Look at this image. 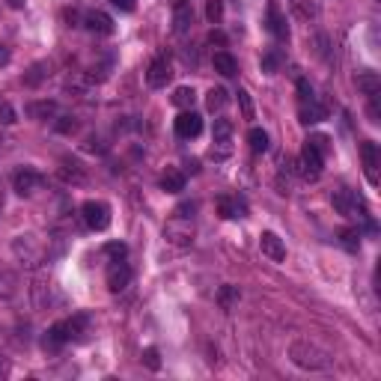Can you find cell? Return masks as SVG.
<instances>
[{
	"label": "cell",
	"instance_id": "obj_1",
	"mask_svg": "<svg viewBox=\"0 0 381 381\" xmlns=\"http://www.w3.org/2000/svg\"><path fill=\"white\" fill-rule=\"evenodd\" d=\"M289 358H292V364L301 367V369H328L331 367L328 351L316 349V346H310V342H292Z\"/></svg>",
	"mask_w": 381,
	"mask_h": 381
},
{
	"label": "cell",
	"instance_id": "obj_2",
	"mask_svg": "<svg viewBox=\"0 0 381 381\" xmlns=\"http://www.w3.org/2000/svg\"><path fill=\"white\" fill-rule=\"evenodd\" d=\"M12 250H15V257L24 262V265H42L45 262V248H42V241L36 239V235H18V239L12 241Z\"/></svg>",
	"mask_w": 381,
	"mask_h": 381
},
{
	"label": "cell",
	"instance_id": "obj_3",
	"mask_svg": "<svg viewBox=\"0 0 381 381\" xmlns=\"http://www.w3.org/2000/svg\"><path fill=\"white\" fill-rule=\"evenodd\" d=\"M164 235H167V241L176 244V248H190V241H194V217L173 215L170 224L164 226Z\"/></svg>",
	"mask_w": 381,
	"mask_h": 381
},
{
	"label": "cell",
	"instance_id": "obj_4",
	"mask_svg": "<svg viewBox=\"0 0 381 381\" xmlns=\"http://www.w3.org/2000/svg\"><path fill=\"white\" fill-rule=\"evenodd\" d=\"M80 215H84V224L96 232L111 226V206L102 203V199H87V203L80 206Z\"/></svg>",
	"mask_w": 381,
	"mask_h": 381
},
{
	"label": "cell",
	"instance_id": "obj_5",
	"mask_svg": "<svg viewBox=\"0 0 381 381\" xmlns=\"http://www.w3.org/2000/svg\"><path fill=\"white\" fill-rule=\"evenodd\" d=\"M331 203H334V208H337L342 217H351V221H358V217L367 215L364 212V203H360L358 194H355V190H349V188H337V190H334Z\"/></svg>",
	"mask_w": 381,
	"mask_h": 381
},
{
	"label": "cell",
	"instance_id": "obj_6",
	"mask_svg": "<svg viewBox=\"0 0 381 381\" xmlns=\"http://www.w3.org/2000/svg\"><path fill=\"white\" fill-rule=\"evenodd\" d=\"M232 152V120H215L212 129V155L215 158H226Z\"/></svg>",
	"mask_w": 381,
	"mask_h": 381
},
{
	"label": "cell",
	"instance_id": "obj_7",
	"mask_svg": "<svg viewBox=\"0 0 381 381\" xmlns=\"http://www.w3.org/2000/svg\"><path fill=\"white\" fill-rule=\"evenodd\" d=\"M322 167H325V155L313 143H304L301 158H298V173H301V179H319Z\"/></svg>",
	"mask_w": 381,
	"mask_h": 381
},
{
	"label": "cell",
	"instance_id": "obj_8",
	"mask_svg": "<svg viewBox=\"0 0 381 381\" xmlns=\"http://www.w3.org/2000/svg\"><path fill=\"white\" fill-rule=\"evenodd\" d=\"M42 173H36V170L30 167H24V170H15V176H12V188H15V194L18 197H33L36 190L42 188Z\"/></svg>",
	"mask_w": 381,
	"mask_h": 381
},
{
	"label": "cell",
	"instance_id": "obj_9",
	"mask_svg": "<svg viewBox=\"0 0 381 381\" xmlns=\"http://www.w3.org/2000/svg\"><path fill=\"white\" fill-rule=\"evenodd\" d=\"M170 78H173V69H170V60L167 57H155L149 63L146 69V84L152 89H164L170 84Z\"/></svg>",
	"mask_w": 381,
	"mask_h": 381
},
{
	"label": "cell",
	"instance_id": "obj_10",
	"mask_svg": "<svg viewBox=\"0 0 381 381\" xmlns=\"http://www.w3.org/2000/svg\"><path fill=\"white\" fill-rule=\"evenodd\" d=\"M107 289L111 292H122V289H129L131 283V268L125 265V259H113L111 265H107Z\"/></svg>",
	"mask_w": 381,
	"mask_h": 381
},
{
	"label": "cell",
	"instance_id": "obj_11",
	"mask_svg": "<svg viewBox=\"0 0 381 381\" xmlns=\"http://www.w3.org/2000/svg\"><path fill=\"white\" fill-rule=\"evenodd\" d=\"M173 129H176V134L182 140H190V138H197V134L203 131V116L194 113V111H182V113L176 116Z\"/></svg>",
	"mask_w": 381,
	"mask_h": 381
},
{
	"label": "cell",
	"instance_id": "obj_12",
	"mask_svg": "<svg viewBox=\"0 0 381 381\" xmlns=\"http://www.w3.org/2000/svg\"><path fill=\"white\" fill-rule=\"evenodd\" d=\"M57 173H60V179H63L66 185H84V182H87V167L80 164L78 158H63Z\"/></svg>",
	"mask_w": 381,
	"mask_h": 381
},
{
	"label": "cell",
	"instance_id": "obj_13",
	"mask_svg": "<svg viewBox=\"0 0 381 381\" xmlns=\"http://www.w3.org/2000/svg\"><path fill=\"white\" fill-rule=\"evenodd\" d=\"M259 250L265 253L271 262H283L286 259V244L277 232H262L259 235Z\"/></svg>",
	"mask_w": 381,
	"mask_h": 381
},
{
	"label": "cell",
	"instance_id": "obj_14",
	"mask_svg": "<svg viewBox=\"0 0 381 381\" xmlns=\"http://www.w3.org/2000/svg\"><path fill=\"white\" fill-rule=\"evenodd\" d=\"M360 155H364V173L369 179V185H378L381 179H378V146L373 140H364L360 143Z\"/></svg>",
	"mask_w": 381,
	"mask_h": 381
},
{
	"label": "cell",
	"instance_id": "obj_15",
	"mask_svg": "<svg viewBox=\"0 0 381 381\" xmlns=\"http://www.w3.org/2000/svg\"><path fill=\"white\" fill-rule=\"evenodd\" d=\"M84 24H87V30H93L98 36H111L113 33V18L102 12V9H93V12H87L84 15Z\"/></svg>",
	"mask_w": 381,
	"mask_h": 381
},
{
	"label": "cell",
	"instance_id": "obj_16",
	"mask_svg": "<svg viewBox=\"0 0 381 381\" xmlns=\"http://www.w3.org/2000/svg\"><path fill=\"white\" fill-rule=\"evenodd\" d=\"M190 27H194V6L188 3H176V12H173V33L176 36H185L190 33Z\"/></svg>",
	"mask_w": 381,
	"mask_h": 381
},
{
	"label": "cell",
	"instance_id": "obj_17",
	"mask_svg": "<svg viewBox=\"0 0 381 381\" xmlns=\"http://www.w3.org/2000/svg\"><path fill=\"white\" fill-rule=\"evenodd\" d=\"M24 113L30 116V120H57L63 111H60L57 102H48V98H45V102H30L24 107Z\"/></svg>",
	"mask_w": 381,
	"mask_h": 381
},
{
	"label": "cell",
	"instance_id": "obj_18",
	"mask_svg": "<svg viewBox=\"0 0 381 381\" xmlns=\"http://www.w3.org/2000/svg\"><path fill=\"white\" fill-rule=\"evenodd\" d=\"M325 107L316 102V98H310V102H301L298 105V120H301L304 125H316V122H322L325 120Z\"/></svg>",
	"mask_w": 381,
	"mask_h": 381
},
{
	"label": "cell",
	"instance_id": "obj_19",
	"mask_svg": "<svg viewBox=\"0 0 381 381\" xmlns=\"http://www.w3.org/2000/svg\"><path fill=\"white\" fill-rule=\"evenodd\" d=\"M212 66H215L217 75H224V78L239 75V63H235V57L230 51H215L212 54Z\"/></svg>",
	"mask_w": 381,
	"mask_h": 381
},
{
	"label": "cell",
	"instance_id": "obj_20",
	"mask_svg": "<svg viewBox=\"0 0 381 381\" xmlns=\"http://www.w3.org/2000/svg\"><path fill=\"white\" fill-rule=\"evenodd\" d=\"M217 212H221V217H226V221H235V217H244L248 206H244V199H239V197H221L217 199Z\"/></svg>",
	"mask_w": 381,
	"mask_h": 381
},
{
	"label": "cell",
	"instance_id": "obj_21",
	"mask_svg": "<svg viewBox=\"0 0 381 381\" xmlns=\"http://www.w3.org/2000/svg\"><path fill=\"white\" fill-rule=\"evenodd\" d=\"M355 84H358V89H360V93H364L367 98L381 93V78L375 75V72H358Z\"/></svg>",
	"mask_w": 381,
	"mask_h": 381
},
{
	"label": "cell",
	"instance_id": "obj_22",
	"mask_svg": "<svg viewBox=\"0 0 381 381\" xmlns=\"http://www.w3.org/2000/svg\"><path fill=\"white\" fill-rule=\"evenodd\" d=\"M268 30L277 36V39H289V24H286V18L280 15V9L271 3L268 6Z\"/></svg>",
	"mask_w": 381,
	"mask_h": 381
},
{
	"label": "cell",
	"instance_id": "obj_23",
	"mask_svg": "<svg viewBox=\"0 0 381 381\" xmlns=\"http://www.w3.org/2000/svg\"><path fill=\"white\" fill-rule=\"evenodd\" d=\"M45 78H51V63H48V60L33 63L30 72H24V84H27V87H39Z\"/></svg>",
	"mask_w": 381,
	"mask_h": 381
},
{
	"label": "cell",
	"instance_id": "obj_24",
	"mask_svg": "<svg viewBox=\"0 0 381 381\" xmlns=\"http://www.w3.org/2000/svg\"><path fill=\"white\" fill-rule=\"evenodd\" d=\"M161 188H164L167 194H182L185 190V173L182 170H167V173L161 176Z\"/></svg>",
	"mask_w": 381,
	"mask_h": 381
},
{
	"label": "cell",
	"instance_id": "obj_25",
	"mask_svg": "<svg viewBox=\"0 0 381 381\" xmlns=\"http://www.w3.org/2000/svg\"><path fill=\"white\" fill-rule=\"evenodd\" d=\"M239 298H241L239 286H221V289H217V304H221V310H226V313L239 304Z\"/></svg>",
	"mask_w": 381,
	"mask_h": 381
},
{
	"label": "cell",
	"instance_id": "obj_26",
	"mask_svg": "<svg viewBox=\"0 0 381 381\" xmlns=\"http://www.w3.org/2000/svg\"><path fill=\"white\" fill-rule=\"evenodd\" d=\"M280 66H283V54H280L277 48L262 54V72H265V75H277Z\"/></svg>",
	"mask_w": 381,
	"mask_h": 381
},
{
	"label": "cell",
	"instance_id": "obj_27",
	"mask_svg": "<svg viewBox=\"0 0 381 381\" xmlns=\"http://www.w3.org/2000/svg\"><path fill=\"white\" fill-rule=\"evenodd\" d=\"M194 98H197V93L190 87H176L173 96H170V102H173L176 107H182V111H188V107L194 105Z\"/></svg>",
	"mask_w": 381,
	"mask_h": 381
},
{
	"label": "cell",
	"instance_id": "obj_28",
	"mask_svg": "<svg viewBox=\"0 0 381 381\" xmlns=\"http://www.w3.org/2000/svg\"><path fill=\"white\" fill-rule=\"evenodd\" d=\"M89 87H93V78L84 75V72H75V75L66 78V89H72V93H87Z\"/></svg>",
	"mask_w": 381,
	"mask_h": 381
},
{
	"label": "cell",
	"instance_id": "obj_29",
	"mask_svg": "<svg viewBox=\"0 0 381 381\" xmlns=\"http://www.w3.org/2000/svg\"><path fill=\"white\" fill-rule=\"evenodd\" d=\"M340 244H342L346 250L358 253V248H360V232H358V226H346V230H340Z\"/></svg>",
	"mask_w": 381,
	"mask_h": 381
},
{
	"label": "cell",
	"instance_id": "obj_30",
	"mask_svg": "<svg viewBox=\"0 0 381 381\" xmlns=\"http://www.w3.org/2000/svg\"><path fill=\"white\" fill-rule=\"evenodd\" d=\"M224 105H226V89H221V87H212L206 93V107L208 111H224Z\"/></svg>",
	"mask_w": 381,
	"mask_h": 381
},
{
	"label": "cell",
	"instance_id": "obj_31",
	"mask_svg": "<svg viewBox=\"0 0 381 381\" xmlns=\"http://www.w3.org/2000/svg\"><path fill=\"white\" fill-rule=\"evenodd\" d=\"M33 304L39 307V310H45V307L51 304V286L42 283V280H36V283H33Z\"/></svg>",
	"mask_w": 381,
	"mask_h": 381
},
{
	"label": "cell",
	"instance_id": "obj_32",
	"mask_svg": "<svg viewBox=\"0 0 381 381\" xmlns=\"http://www.w3.org/2000/svg\"><path fill=\"white\" fill-rule=\"evenodd\" d=\"M248 143H250V149L257 152H265L268 149V131L265 129H250V134H248Z\"/></svg>",
	"mask_w": 381,
	"mask_h": 381
},
{
	"label": "cell",
	"instance_id": "obj_33",
	"mask_svg": "<svg viewBox=\"0 0 381 381\" xmlns=\"http://www.w3.org/2000/svg\"><path fill=\"white\" fill-rule=\"evenodd\" d=\"M15 274L12 271H0V298H12L15 295Z\"/></svg>",
	"mask_w": 381,
	"mask_h": 381
},
{
	"label": "cell",
	"instance_id": "obj_34",
	"mask_svg": "<svg viewBox=\"0 0 381 381\" xmlns=\"http://www.w3.org/2000/svg\"><path fill=\"white\" fill-rule=\"evenodd\" d=\"M18 122V113L9 98H0V125H15Z\"/></svg>",
	"mask_w": 381,
	"mask_h": 381
},
{
	"label": "cell",
	"instance_id": "obj_35",
	"mask_svg": "<svg viewBox=\"0 0 381 381\" xmlns=\"http://www.w3.org/2000/svg\"><path fill=\"white\" fill-rule=\"evenodd\" d=\"M54 129H57L60 134H72V131H78V120L69 116V113H60L57 120H54Z\"/></svg>",
	"mask_w": 381,
	"mask_h": 381
},
{
	"label": "cell",
	"instance_id": "obj_36",
	"mask_svg": "<svg viewBox=\"0 0 381 381\" xmlns=\"http://www.w3.org/2000/svg\"><path fill=\"white\" fill-rule=\"evenodd\" d=\"M292 6H295V12L301 18H316V15H319V6H316L313 0H292Z\"/></svg>",
	"mask_w": 381,
	"mask_h": 381
},
{
	"label": "cell",
	"instance_id": "obj_37",
	"mask_svg": "<svg viewBox=\"0 0 381 381\" xmlns=\"http://www.w3.org/2000/svg\"><path fill=\"white\" fill-rule=\"evenodd\" d=\"M105 253H107L111 259H125V257H129V248H125L122 241H107V244H105Z\"/></svg>",
	"mask_w": 381,
	"mask_h": 381
},
{
	"label": "cell",
	"instance_id": "obj_38",
	"mask_svg": "<svg viewBox=\"0 0 381 381\" xmlns=\"http://www.w3.org/2000/svg\"><path fill=\"white\" fill-rule=\"evenodd\" d=\"M221 15H224V3H221V0H208V3H206V18H208V21L217 24V21H221Z\"/></svg>",
	"mask_w": 381,
	"mask_h": 381
},
{
	"label": "cell",
	"instance_id": "obj_39",
	"mask_svg": "<svg viewBox=\"0 0 381 381\" xmlns=\"http://www.w3.org/2000/svg\"><path fill=\"white\" fill-rule=\"evenodd\" d=\"M239 105H241L244 120H253V102H250V93H248V89H239Z\"/></svg>",
	"mask_w": 381,
	"mask_h": 381
},
{
	"label": "cell",
	"instance_id": "obj_40",
	"mask_svg": "<svg viewBox=\"0 0 381 381\" xmlns=\"http://www.w3.org/2000/svg\"><path fill=\"white\" fill-rule=\"evenodd\" d=\"M143 364L149 369H161V360H158V349H146L143 351Z\"/></svg>",
	"mask_w": 381,
	"mask_h": 381
},
{
	"label": "cell",
	"instance_id": "obj_41",
	"mask_svg": "<svg viewBox=\"0 0 381 381\" xmlns=\"http://www.w3.org/2000/svg\"><path fill=\"white\" fill-rule=\"evenodd\" d=\"M298 98H301V102H310V98H313V87L307 84L304 78L298 80Z\"/></svg>",
	"mask_w": 381,
	"mask_h": 381
},
{
	"label": "cell",
	"instance_id": "obj_42",
	"mask_svg": "<svg viewBox=\"0 0 381 381\" xmlns=\"http://www.w3.org/2000/svg\"><path fill=\"white\" fill-rule=\"evenodd\" d=\"M84 149H89V152H107V146H105V140H102V138H87Z\"/></svg>",
	"mask_w": 381,
	"mask_h": 381
},
{
	"label": "cell",
	"instance_id": "obj_43",
	"mask_svg": "<svg viewBox=\"0 0 381 381\" xmlns=\"http://www.w3.org/2000/svg\"><path fill=\"white\" fill-rule=\"evenodd\" d=\"M307 143H313V146H316V149H319V152H322V155H325V152H328V138H325V134H313V138H310V140H307Z\"/></svg>",
	"mask_w": 381,
	"mask_h": 381
},
{
	"label": "cell",
	"instance_id": "obj_44",
	"mask_svg": "<svg viewBox=\"0 0 381 381\" xmlns=\"http://www.w3.org/2000/svg\"><path fill=\"white\" fill-rule=\"evenodd\" d=\"M194 212H197V203H182L176 208L173 215H182V217H194Z\"/></svg>",
	"mask_w": 381,
	"mask_h": 381
},
{
	"label": "cell",
	"instance_id": "obj_45",
	"mask_svg": "<svg viewBox=\"0 0 381 381\" xmlns=\"http://www.w3.org/2000/svg\"><path fill=\"white\" fill-rule=\"evenodd\" d=\"M111 3L120 9V12H134V6H138L134 0H111Z\"/></svg>",
	"mask_w": 381,
	"mask_h": 381
},
{
	"label": "cell",
	"instance_id": "obj_46",
	"mask_svg": "<svg viewBox=\"0 0 381 381\" xmlns=\"http://www.w3.org/2000/svg\"><path fill=\"white\" fill-rule=\"evenodd\" d=\"M9 143H12V140H9V138H6V134H3V131H0V155H3V152H9Z\"/></svg>",
	"mask_w": 381,
	"mask_h": 381
},
{
	"label": "cell",
	"instance_id": "obj_47",
	"mask_svg": "<svg viewBox=\"0 0 381 381\" xmlns=\"http://www.w3.org/2000/svg\"><path fill=\"white\" fill-rule=\"evenodd\" d=\"M9 57H12V54H9V48H3V45H0V66H6Z\"/></svg>",
	"mask_w": 381,
	"mask_h": 381
},
{
	"label": "cell",
	"instance_id": "obj_48",
	"mask_svg": "<svg viewBox=\"0 0 381 381\" xmlns=\"http://www.w3.org/2000/svg\"><path fill=\"white\" fill-rule=\"evenodd\" d=\"M9 6H12V9H21V6H24V0H9Z\"/></svg>",
	"mask_w": 381,
	"mask_h": 381
},
{
	"label": "cell",
	"instance_id": "obj_49",
	"mask_svg": "<svg viewBox=\"0 0 381 381\" xmlns=\"http://www.w3.org/2000/svg\"><path fill=\"white\" fill-rule=\"evenodd\" d=\"M0 212H3V182H0Z\"/></svg>",
	"mask_w": 381,
	"mask_h": 381
},
{
	"label": "cell",
	"instance_id": "obj_50",
	"mask_svg": "<svg viewBox=\"0 0 381 381\" xmlns=\"http://www.w3.org/2000/svg\"><path fill=\"white\" fill-rule=\"evenodd\" d=\"M179 3H185V0H179Z\"/></svg>",
	"mask_w": 381,
	"mask_h": 381
}]
</instances>
